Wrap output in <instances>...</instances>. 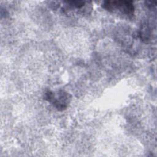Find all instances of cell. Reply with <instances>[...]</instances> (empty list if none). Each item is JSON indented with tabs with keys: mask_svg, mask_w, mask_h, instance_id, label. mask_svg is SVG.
Segmentation results:
<instances>
[{
	"mask_svg": "<svg viewBox=\"0 0 157 157\" xmlns=\"http://www.w3.org/2000/svg\"><path fill=\"white\" fill-rule=\"evenodd\" d=\"M102 7L106 10L131 18L134 15V6L132 1H105Z\"/></svg>",
	"mask_w": 157,
	"mask_h": 157,
	"instance_id": "6da1fadb",
	"label": "cell"
},
{
	"mask_svg": "<svg viewBox=\"0 0 157 157\" xmlns=\"http://www.w3.org/2000/svg\"><path fill=\"white\" fill-rule=\"evenodd\" d=\"M71 98L69 93L61 90L55 91L48 90L44 94V99L59 111L64 110L67 108Z\"/></svg>",
	"mask_w": 157,
	"mask_h": 157,
	"instance_id": "7a4b0ae2",
	"label": "cell"
}]
</instances>
